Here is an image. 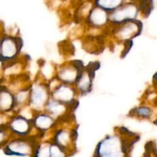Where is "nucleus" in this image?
<instances>
[{"label": "nucleus", "mask_w": 157, "mask_h": 157, "mask_svg": "<svg viewBox=\"0 0 157 157\" xmlns=\"http://www.w3.org/2000/svg\"><path fill=\"white\" fill-rule=\"evenodd\" d=\"M126 139L124 134H110L98 144L94 157H130L132 147L136 140Z\"/></svg>", "instance_id": "nucleus-1"}, {"label": "nucleus", "mask_w": 157, "mask_h": 157, "mask_svg": "<svg viewBox=\"0 0 157 157\" xmlns=\"http://www.w3.org/2000/svg\"><path fill=\"white\" fill-rule=\"evenodd\" d=\"M36 144L35 140L27 136H18L16 139L9 140L5 145V152L13 156H29L33 153Z\"/></svg>", "instance_id": "nucleus-2"}, {"label": "nucleus", "mask_w": 157, "mask_h": 157, "mask_svg": "<svg viewBox=\"0 0 157 157\" xmlns=\"http://www.w3.org/2000/svg\"><path fill=\"white\" fill-rule=\"evenodd\" d=\"M21 40L6 35L0 39V61L11 62L16 58L21 47Z\"/></svg>", "instance_id": "nucleus-3"}, {"label": "nucleus", "mask_w": 157, "mask_h": 157, "mask_svg": "<svg viewBox=\"0 0 157 157\" xmlns=\"http://www.w3.org/2000/svg\"><path fill=\"white\" fill-rule=\"evenodd\" d=\"M51 91L48 85L42 84H33L29 88V104L33 109L39 110L44 109L50 98Z\"/></svg>", "instance_id": "nucleus-4"}, {"label": "nucleus", "mask_w": 157, "mask_h": 157, "mask_svg": "<svg viewBox=\"0 0 157 157\" xmlns=\"http://www.w3.org/2000/svg\"><path fill=\"white\" fill-rule=\"evenodd\" d=\"M138 9L132 4L122 5L109 13V23L117 26L127 21L136 19Z\"/></svg>", "instance_id": "nucleus-5"}, {"label": "nucleus", "mask_w": 157, "mask_h": 157, "mask_svg": "<svg viewBox=\"0 0 157 157\" xmlns=\"http://www.w3.org/2000/svg\"><path fill=\"white\" fill-rule=\"evenodd\" d=\"M51 96L56 101L71 106L75 103L76 98V90L72 87L71 84L60 82L51 90Z\"/></svg>", "instance_id": "nucleus-6"}, {"label": "nucleus", "mask_w": 157, "mask_h": 157, "mask_svg": "<svg viewBox=\"0 0 157 157\" xmlns=\"http://www.w3.org/2000/svg\"><path fill=\"white\" fill-rule=\"evenodd\" d=\"M32 121L23 115H16L11 118L8 124V129L12 134L17 136H27L32 130Z\"/></svg>", "instance_id": "nucleus-7"}, {"label": "nucleus", "mask_w": 157, "mask_h": 157, "mask_svg": "<svg viewBox=\"0 0 157 157\" xmlns=\"http://www.w3.org/2000/svg\"><path fill=\"white\" fill-rule=\"evenodd\" d=\"M118 28L115 31V35L121 40L129 41L134 37L138 36L140 34L142 25L140 22L136 21V20L127 21L125 23L117 25Z\"/></svg>", "instance_id": "nucleus-8"}, {"label": "nucleus", "mask_w": 157, "mask_h": 157, "mask_svg": "<svg viewBox=\"0 0 157 157\" xmlns=\"http://www.w3.org/2000/svg\"><path fill=\"white\" fill-rule=\"evenodd\" d=\"M83 70L81 64H67L60 67L58 72V79L60 82L67 84H75L81 71Z\"/></svg>", "instance_id": "nucleus-9"}, {"label": "nucleus", "mask_w": 157, "mask_h": 157, "mask_svg": "<svg viewBox=\"0 0 157 157\" xmlns=\"http://www.w3.org/2000/svg\"><path fill=\"white\" fill-rule=\"evenodd\" d=\"M75 140V138L73 132L64 129L59 130L57 133H55L53 139V142L65 150L70 156L72 154L71 152L74 150Z\"/></svg>", "instance_id": "nucleus-10"}, {"label": "nucleus", "mask_w": 157, "mask_h": 157, "mask_svg": "<svg viewBox=\"0 0 157 157\" xmlns=\"http://www.w3.org/2000/svg\"><path fill=\"white\" fill-rule=\"evenodd\" d=\"M93 71L91 69H83L75 82V86L78 91L85 94L90 91L93 82Z\"/></svg>", "instance_id": "nucleus-11"}, {"label": "nucleus", "mask_w": 157, "mask_h": 157, "mask_svg": "<svg viewBox=\"0 0 157 157\" xmlns=\"http://www.w3.org/2000/svg\"><path fill=\"white\" fill-rule=\"evenodd\" d=\"M87 21L94 27H102L109 23V13L104 9L97 6L89 12Z\"/></svg>", "instance_id": "nucleus-12"}, {"label": "nucleus", "mask_w": 157, "mask_h": 157, "mask_svg": "<svg viewBox=\"0 0 157 157\" xmlns=\"http://www.w3.org/2000/svg\"><path fill=\"white\" fill-rule=\"evenodd\" d=\"M32 126L40 132H45L54 127L55 119L48 113H40L35 115L32 121Z\"/></svg>", "instance_id": "nucleus-13"}, {"label": "nucleus", "mask_w": 157, "mask_h": 157, "mask_svg": "<svg viewBox=\"0 0 157 157\" xmlns=\"http://www.w3.org/2000/svg\"><path fill=\"white\" fill-rule=\"evenodd\" d=\"M69 105L56 101L53 98H50L48 102L44 106V111L53 117L55 119L58 117H62L63 116L66 115L67 111V107Z\"/></svg>", "instance_id": "nucleus-14"}, {"label": "nucleus", "mask_w": 157, "mask_h": 157, "mask_svg": "<svg viewBox=\"0 0 157 157\" xmlns=\"http://www.w3.org/2000/svg\"><path fill=\"white\" fill-rule=\"evenodd\" d=\"M15 107L13 94L6 87H0V112H9Z\"/></svg>", "instance_id": "nucleus-15"}, {"label": "nucleus", "mask_w": 157, "mask_h": 157, "mask_svg": "<svg viewBox=\"0 0 157 157\" xmlns=\"http://www.w3.org/2000/svg\"><path fill=\"white\" fill-rule=\"evenodd\" d=\"M124 0H96V6L104 9L108 13L121 6Z\"/></svg>", "instance_id": "nucleus-16"}, {"label": "nucleus", "mask_w": 157, "mask_h": 157, "mask_svg": "<svg viewBox=\"0 0 157 157\" xmlns=\"http://www.w3.org/2000/svg\"><path fill=\"white\" fill-rule=\"evenodd\" d=\"M135 112L138 116L144 117H147L150 114V110L147 107H139L135 110Z\"/></svg>", "instance_id": "nucleus-17"}, {"label": "nucleus", "mask_w": 157, "mask_h": 157, "mask_svg": "<svg viewBox=\"0 0 157 157\" xmlns=\"http://www.w3.org/2000/svg\"><path fill=\"white\" fill-rule=\"evenodd\" d=\"M154 80L157 82V73L156 74V75H155V76H154Z\"/></svg>", "instance_id": "nucleus-18"}]
</instances>
